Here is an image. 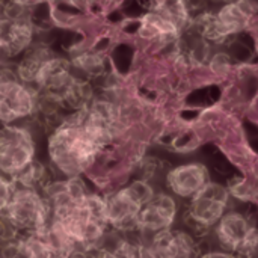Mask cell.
<instances>
[{
  "mask_svg": "<svg viewBox=\"0 0 258 258\" xmlns=\"http://www.w3.org/2000/svg\"><path fill=\"white\" fill-rule=\"evenodd\" d=\"M3 218L18 236L35 234L51 224V209L42 192L17 186Z\"/></svg>",
  "mask_w": 258,
  "mask_h": 258,
  "instance_id": "1",
  "label": "cell"
},
{
  "mask_svg": "<svg viewBox=\"0 0 258 258\" xmlns=\"http://www.w3.org/2000/svg\"><path fill=\"white\" fill-rule=\"evenodd\" d=\"M35 151V139L24 125H0V175L17 178L36 160Z\"/></svg>",
  "mask_w": 258,
  "mask_h": 258,
  "instance_id": "2",
  "label": "cell"
},
{
  "mask_svg": "<svg viewBox=\"0 0 258 258\" xmlns=\"http://www.w3.org/2000/svg\"><path fill=\"white\" fill-rule=\"evenodd\" d=\"M153 187L145 181H135L116 194L104 198L109 227L118 231L138 230V219L144 206L154 197Z\"/></svg>",
  "mask_w": 258,
  "mask_h": 258,
  "instance_id": "3",
  "label": "cell"
},
{
  "mask_svg": "<svg viewBox=\"0 0 258 258\" xmlns=\"http://www.w3.org/2000/svg\"><path fill=\"white\" fill-rule=\"evenodd\" d=\"M38 94L12 71H0V125H14L35 115Z\"/></svg>",
  "mask_w": 258,
  "mask_h": 258,
  "instance_id": "4",
  "label": "cell"
},
{
  "mask_svg": "<svg viewBox=\"0 0 258 258\" xmlns=\"http://www.w3.org/2000/svg\"><path fill=\"white\" fill-rule=\"evenodd\" d=\"M18 258H71L77 252L73 242L54 225L35 234L17 237Z\"/></svg>",
  "mask_w": 258,
  "mask_h": 258,
  "instance_id": "5",
  "label": "cell"
},
{
  "mask_svg": "<svg viewBox=\"0 0 258 258\" xmlns=\"http://www.w3.org/2000/svg\"><path fill=\"white\" fill-rule=\"evenodd\" d=\"M187 21V8L181 2H163L141 21V35L150 39L168 41L178 35Z\"/></svg>",
  "mask_w": 258,
  "mask_h": 258,
  "instance_id": "6",
  "label": "cell"
},
{
  "mask_svg": "<svg viewBox=\"0 0 258 258\" xmlns=\"http://www.w3.org/2000/svg\"><path fill=\"white\" fill-rule=\"evenodd\" d=\"M254 14L251 3L237 2L225 5L218 14H207L200 18V26L206 38L222 41L233 33L245 29Z\"/></svg>",
  "mask_w": 258,
  "mask_h": 258,
  "instance_id": "7",
  "label": "cell"
},
{
  "mask_svg": "<svg viewBox=\"0 0 258 258\" xmlns=\"http://www.w3.org/2000/svg\"><path fill=\"white\" fill-rule=\"evenodd\" d=\"M228 204V192L225 187L216 183H209L198 195L192 198L190 218L203 228L219 224L224 218Z\"/></svg>",
  "mask_w": 258,
  "mask_h": 258,
  "instance_id": "8",
  "label": "cell"
},
{
  "mask_svg": "<svg viewBox=\"0 0 258 258\" xmlns=\"http://www.w3.org/2000/svg\"><path fill=\"white\" fill-rule=\"evenodd\" d=\"M35 24L32 18H0V51L5 59L24 54L33 45Z\"/></svg>",
  "mask_w": 258,
  "mask_h": 258,
  "instance_id": "9",
  "label": "cell"
},
{
  "mask_svg": "<svg viewBox=\"0 0 258 258\" xmlns=\"http://www.w3.org/2000/svg\"><path fill=\"white\" fill-rule=\"evenodd\" d=\"M177 215V203L172 197L165 194H156L148 201L138 219V230L157 234L171 228Z\"/></svg>",
  "mask_w": 258,
  "mask_h": 258,
  "instance_id": "10",
  "label": "cell"
},
{
  "mask_svg": "<svg viewBox=\"0 0 258 258\" xmlns=\"http://www.w3.org/2000/svg\"><path fill=\"white\" fill-rule=\"evenodd\" d=\"M166 183L172 194L183 198H194L210 183V175L204 165L187 163L169 171Z\"/></svg>",
  "mask_w": 258,
  "mask_h": 258,
  "instance_id": "11",
  "label": "cell"
},
{
  "mask_svg": "<svg viewBox=\"0 0 258 258\" xmlns=\"http://www.w3.org/2000/svg\"><path fill=\"white\" fill-rule=\"evenodd\" d=\"M150 249L156 258H194L195 242L180 230H163L153 236Z\"/></svg>",
  "mask_w": 258,
  "mask_h": 258,
  "instance_id": "12",
  "label": "cell"
},
{
  "mask_svg": "<svg viewBox=\"0 0 258 258\" xmlns=\"http://www.w3.org/2000/svg\"><path fill=\"white\" fill-rule=\"evenodd\" d=\"M255 230L252 225L239 213L225 215L216 228L219 243L230 252H239L254 236Z\"/></svg>",
  "mask_w": 258,
  "mask_h": 258,
  "instance_id": "13",
  "label": "cell"
},
{
  "mask_svg": "<svg viewBox=\"0 0 258 258\" xmlns=\"http://www.w3.org/2000/svg\"><path fill=\"white\" fill-rule=\"evenodd\" d=\"M71 65L89 76H98L103 71V59L95 53L80 54L74 60H71Z\"/></svg>",
  "mask_w": 258,
  "mask_h": 258,
  "instance_id": "14",
  "label": "cell"
},
{
  "mask_svg": "<svg viewBox=\"0 0 258 258\" xmlns=\"http://www.w3.org/2000/svg\"><path fill=\"white\" fill-rule=\"evenodd\" d=\"M15 183L14 180L5 177V175H0V216H3V213L6 212L14 194H15Z\"/></svg>",
  "mask_w": 258,
  "mask_h": 258,
  "instance_id": "15",
  "label": "cell"
},
{
  "mask_svg": "<svg viewBox=\"0 0 258 258\" xmlns=\"http://www.w3.org/2000/svg\"><path fill=\"white\" fill-rule=\"evenodd\" d=\"M239 258H258V233L237 252Z\"/></svg>",
  "mask_w": 258,
  "mask_h": 258,
  "instance_id": "16",
  "label": "cell"
},
{
  "mask_svg": "<svg viewBox=\"0 0 258 258\" xmlns=\"http://www.w3.org/2000/svg\"><path fill=\"white\" fill-rule=\"evenodd\" d=\"M204 258H234L233 255H230V254H222V252H213V254H209V255H206Z\"/></svg>",
  "mask_w": 258,
  "mask_h": 258,
  "instance_id": "17",
  "label": "cell"
},
{
  "mask_svg": "<svg viewBox=\"0 0 258 258\" xmlns=\"http://www.w3.org/2000/svg\"><path fill=\"white\" fill-rule=\"evenodd\" d=\"M3 6H5V5H3V3H0V18L3 17Z\"/></svg>",
  "mask_w": 258,
  "mask_h": 258,
  "instance_id": "18",
  "label": "cell"
},
{
  "mask_svg": "<svg viewBox=\"0 0 258 258\" xmlns=\"http://www.w3.org/2000/svg\"><path fill=\"white\" fill-rule=\"evenodd\" d=\"M0 258H2V257H0Z\"/></svg>",
  "mask_w": 258,
  "mask_h": 258,
  "instance_id": "19",
  "label": "cell"
}]
</instances>
